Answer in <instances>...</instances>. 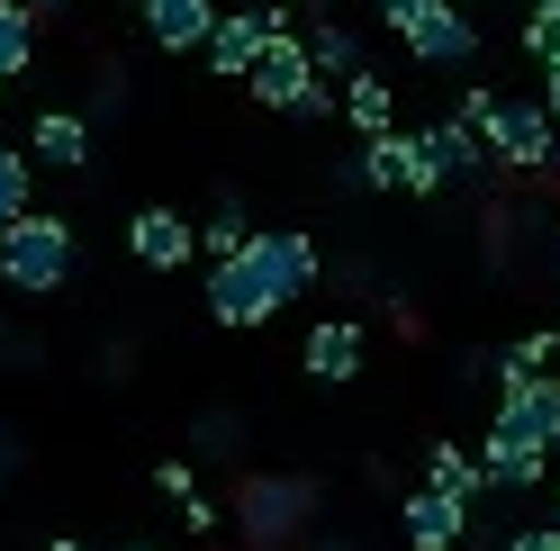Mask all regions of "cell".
<instances>
[{
    "instance_id": "ac0fdd59",
    "label": "cell",
    "mask_w": 560,
    "mask_h": 551,
    "mask_svg": "<svg viewBox=\"0 0 560 551\" xmlns=\"http://www.w3.org/2000/svg\"><path fill=\"white\" fill-rule=\"evenodd\" d=\"M37 63V10L27 0H0V82H19Z\"/></svg>"
},
{
    "instance_id": "d6986e66",
    "label": "cell",
    "mask_w": 560,
    "mask_h": 551,
    "mask_svg": "<svg viewBox=\"0 0 560 551\" xmlns=\"http://www.w3.org/2000/svg\"><path fill=\"white\" fill-rule=\"evenodd\" d=\"M307 55H317V73H335V82L362 73V37H353V27H335V19L307 27Z\"/></svg>"
},
{
    "instance_id": "836d02e7",
    "label": "cell",
    "mask_w": 560,
    "mask_h": 551,
    "mask_svg": "<svg viewBox=\"0 0 560 551\" xmlns=\"http://www.w3.org/2000/svg\"><path fill=\"white\" fill-rule=\"evenodd\" d=\"M46 551H91V542H46Z\"/></svg>"
},
{
    "instance_id": "7c38bea8",
    "label": "cell",
    "mask_w": 560,
    "mask_h": 551,
    "mask_svg": "<svg viewBox=\"0 0 560 551\" xmlns=\"http://www.w3.org/2000/svg\"><path fill=\"white\" fill-rule=\"evenodd\" d=\"M136 10H145V37L163 46V55H199L208 37H218V0H136Z\"/></svg>"
},
{
    "instance_id": "4dcf8cb0",
    "label": "cell",
    "mask_w": 560,
    "mask_h": 551,
    "mask_svg": "<svg viewBox=\"0 0 560 551\" xmlns=\"http://www.w3.org/2000/svg\"><path fill=\"white\" fill-rule=\"evenodd\" d=\"M27 10H82V0H27Z\"/></svg>"
},
{
    "instance_id": "5b68a950",
    "label": "cell",
    "mask_w": 560,
    "mask_h": 551,
    "mask_svg": "<svg viewBox=\"0 0 560 551\" xmlns=\"http://www.w3.org/2000/svg\"><path fill=\"white\" fill-rule=\"evenodd\" d=\"M479 453H560V380H534V389H498V425H488Z\"/></svg>"
},
{
    "instance_id": "7402d4cb",
    "label": "cell",
    "mask_w": 560,
    "mask_h": 551,
    "mask_svg": "<svg viewBox=\"0 0 560 551\" xmlns=\"http://www.w3.org/2000/svg\"><path fill=\"white\" fill-rule=\"evenodd\" d=\"M479 461H488V489H542V470H551L542 453H479Z\"/></svg>"
},
{
    "instance_id": "ba28073f",
    "label": "cell",
    "mask_w": 560,
    "mask_h": 551,
    "mask_svg": "<svg viewBox=\"0 0 560 551\" xmlns=\"http://www.w3.org/2000/svg\"><path fill=\"white\" fill-rule=\"evenodd\" d=\"M407 55H416V63H434V73H462V63L479 55V19L462 10V0H434V10L407 27Z\"/></svg>"
},
{
    "instance_id": "52a82bcc",
    "label": "cell",
    "mask_w": 560,
    "mask_h": 551,
    "mask_svg": "<svg viewBox=\"0 0 560 551\" xmlns=\"http://www.w3.org/2000/svg\"><path fill=\"white\" fill-rule=\"evenodd\" d=\"M262 99V109H280V118H299V99L317 91V55H307V27H280V37L262 46V63H254V82H244Z\"/></svg>"
},
{
    "instance_id": "9c48e42d",
    "label": "cell",
    "mask_w": 560,
    "mask_h": 551,
    "mask_svg": "<svg viewBox=\"0 0 560 551\" xmlns=\"http://www.w3.org/2000/svg\"><path fill=\"white\" fill-rule=\"evenodd\" d=\"M127 254L145 262V271H190L199 226H190L182 209H136V218H127Z\"/></svg>"
},
{
    "instance_id": "277c9868",
    "label": "cell",
    "mask_w": 560,
    "mask_h": 551,
    "mask_svg": "<svg viewBox=\"0 0 560 551\" xmlns=\"http://www.w3.org/2000/svg\"><path fill=\"white\" fill-rule=\"evenodd\" d=\"M488 154H498V172H551L560 163V118L542 109V99H498V118H488Z\"/></svg>"
},
{
    "instance_id": "4fadbf2b",
    "label": "cell",
    "mask_w": 560,
    "mask_h": 551,
    "mask_svg": "<svg viewBox=\"0 0 560 551\" xmlns=\"http://www.w3.org/2000/svg\"><path fill=\"white\" fill-rule=\"evenodd\" d=\"M27 154H37L46 172H82V163H91V118H82V109H37Z\"/></svg>"
},
{
    "instance_id": "44dd1931",
    "label": "cell",
    "mask_w": 560,
    "mask_h": 551,
    "mask_svg": "<svg viewBox=\"0 0 560 551\" xmlns=\"http://www.w3.org/2000/svg\"><path fill=\"white\" fill-rule=\"evenodd\" d=\"M254 235H262V226H254V218H244L235 199H226V209H218V218L199 226V254H208V262H235L244 245H254Z\"/></svg>"
},
{
    "instance_id": "8992f818",
    "label": "cell",
    "mask_w": 560,
    "mask_h": 551,
    "mask_svg": "<svg viewBox=\"0 0 560 551\" xmlns=\"http://www.w3.org/2000/svg\"><path fill=\"white\" fill-rule=\"evenodd\" d=\"M280 27H299L280 0H244V10H226V19H218V37L199 46V55H208V73H218V82H254V63H262V46L280 37Z\"/></svg>"
},
{
    "instance_id": "e575fe53",
    "label": "cell",
    "mask_w": 560,
    "mask_h": 551,
    "mask_svg": "<svg viewBox=\"0 0 560 551\" xmlns=\"http://www.w3.org/2000/svg\"><path fill=\"white\" fill-rule=\"evenodd\" d=\"M118 551H163V542H118Z\"/></svg>"
},
{
    "instance_id": "484cf974",
    "label": "cell",
    "mask_w": 560,
    "mask_h": 551,
    "mask_svg": "<svg viewBox=\"0 0 560 551\" xmlns=\"http://www.w3.org/2000/svg\"><path fill=\"white\" fill-rule=\"evenodd\" d=\"M335 109H343V82H335V73H317V91L299 99V118H335Z\"/></svg>"
},
{
    "instance_id": "f546056e",
    "label": "cell",
    "mask_w": 560,
    "mask_h": 551,
    "mask_svg": "<svg viewBox=\"0 0 560 551\" xmlns=\"http://www.w3.org/2000/svg\"><path fill=\"white\" fill-rule=\"evenodd\" d=\"M10 470H19V443H10V434H0V479H10Z\"/></svg>"
},
{
    "instance_id": "f1b7e54d",
    "label": "cell",
    "mask_w": 560,
    "mask_h": 551,
    "mask_svg": "<svg viewBox=\"0 0 560 551\" xmlns=\"http://www.w3.org/2000/svg\"><path fill=\"white\" fill-rule=\"evenodd\" d=\"M542 109H551V118H560V73H542Z\"/></svg>"
},
{
    "instance_id": "30bf717a",
    "label": "cell",
    "mask_w": 560,
    "mask_h": 551,
    "mask_svg": "<svg viewBox=\"0 0 560 551\" xmlns=\"http://www.w3.org/2000/svg\"><path fill=\"white\" fill-rule=\"evenodd\" d=\"M299 371H307L317 389H353V380H362V326H353V317L307 326V343H299Z\"/></svg>"
},
{
    "instance_id": "8fae6325",
    "label": "cell",
    "mask_w": 560,
    "mask_h": 551,
    "mask_svg": "<svg viewBox=\"0 0 560 551\" xmlns=\"http://www.w3.org/2000/svg\"><path fill=\"white\" fill-rule=\"evenodd\" d=\"M398 534H407V551H452V542L470 534V497L407 489V506H398Z\"/></svg>"
},
{
    "instance_id": "cb8c5ba5",
    "label": "cell",
    "mask_w": 560,
    "mask_h": 551,
    "mask_svg": "<svg viewBox=\"0 0 560 551\" xmlns=\"http://www.w3.org/2000/svg\"><path fill=\"white\" fill-rule=\"evenodd\" d=\"M118 109H127V63H109L100 91H91V118H118Z\"/></svg>"
},
{
    "instance_id": "83f0119b",
    "label": "cell",
    "mask_w": 560,
    "mask_h": 551,
    "mask_svg": "<svg viewBox=\"0 0 560 551\" xmlns=\"http://www.w3.org/2000/svg\"><path fill=\"white\" fill-rule=\"evenodd\" d=\"M506 551H560V515H551V525H524Z\"/></svg>"
},
{
    "instance_id": "4316f807",
    "label": "cell",
    "mask_w": 560,
    "mask_h": 551,
    "mask_svg": "<svg viewBox=\"0 0 560 551\" xmlns=\"http://www.w3.org/2000/svg\"><path fill=\"white\" fill-rule=\"evenodd\" d=\"M425 10H434V0H380V27H398V37H407V27L425 19Z\"/></svg>"
},
{
    "instance_id": "1f68e13d",
    "label": "cell",
    "mask_w": 560,
    "mask_h": 551,
    "mask_svg": "<svg viewBox=\"0 0 560 551\" xmlns=\"http://www.w3.org/2000/svg\"><path fill=\"white\" fill-rule=\"evenodd\" d=\"M551 281H560V226H551Z\"/></svg>"
},
{
    "instance_id": "5bb4252c",
    "label": "cell",
    "mask_w": 560,
    "mask_h": 551,
    "mask_svg": "<svg viewBox=\"0 0 560 551\" xmlns=\"http://www.w3.org/2000/svg\"><path fill=\"white\" fill-rule=\"evenodd\" d=\"M551 362H560V335H515L498 362H479L498 389H534V380H551Z\"/></svg>"
},
{
    "instance_id": "e0dca14e",
    "label": "cell",
    "mask_w": 560,
    "mask_h": 551,
    "mask_svg": "<svg viewBox=\"0 0 560 551\" xmlns=\"http://www.w3.org/2000/svg\"><path fill=\"white\" fill-rule=\"evenodd\" d=\"M343 118H353L362 136H389V127H398V91H389V82H380L371 63H362V73L343 82Z\"/></svg>"
},
{
    "instance_id": "2e32d148",
    "label": "cell",
    "mask_w": 560,
    "mask_h": 551,
    "mask_svg": "<svg viewBox=\"0 0 560 551\" xmlns=\"http://www.w3.org/2000/svg\"><path fill=\"white\" fill-rule=\"evenodd\" d=\"M425 489H443V497H470V506H479V489H488V461H479V453H462V443H425Z\"/></svg>"
},
{
    "instance_id": "d4e9b609",
    "label": "cell",
    "mask_w": 560,
    "mask_h": 551,
    "mask_svg": "<svg viewBox=\"0 0 560 551\" xmlns=\"http://www.w3.org/2000/svg\"><path fill=\"white\" fill-rule=\"evenodd\" d=\"M154 489H163L172 506H190V497H199V479H190V461H154Z\"/></svg>"
},
{
    "instance_id": "ffe728a7",
    "label": "cell",
    "mask_w": 560,
    "mask_h": 551,
    "mask_svg": "<svg viewBox=\"0 0 560 551\" xmlns=\"http://www.w3.org/2000/svg\"><path fill=\"white\" fill-rule=\"evenodd\" d=\"M27 199H37V154L0 145V226H19V218H27Z\"/></svg>"
},
{
    "instance_id": "3957f363",
    "label": "cell",
    "mask_w": 560,
    "mask_h": 551,
    "mask_svg": "<svg viewBox=\"0 0 560 551\" xmlns=\"http://www.w3.org/2000/svg\"><path fill=\"white\" fill-rule=\"evenodd\" d=\"M307 506H317V489L307 479H244V497H235V525H244V542L254 551H290L299 542V525H307Z\"/></svg>"
},
{
    "instance_id": "9a60e30c",
    "label": "cell",
    "mask_w": 560,
    "mask_h": 551,
    "mask_svg": "<svg viewBox=\"0 0 560 551\" xmlns=\"http://www.w3.org/2000/svg\"><path fill=\"white\" fill-rule=\"evenodd\" d=\"M425 145L443 154V172H452V181H488V172H498V154H488V136H479V127H462V118L425 127Z\"/></svg>"
},
{
    "instance_id": "6da1fadb",
    "label": "cell",
    "mask_w": 560,
    "mask_h": 551,
    "mask_svg": "<svg viewBox=\"0 0 560 551\" xmlns=\"http://www.w3.org/2000/svg\"><path fill=\"white\" fill-rule=\"evenodd\" d=\"M307 281H317V245H307L299 226H262L235 262H208V317L235 326V335H254V326H271Z\"/></svg>"
},
{
    "instance_id": "603a6c76",
    "label": "cell",
    "mask_w": 560,
    "mask_h": 551,
    "mask_svg": "<svg viewBox=\"0 0 560 551\" xmlns=\"http://www.w3.org/2000/svg\"><path fill=\"white\" fill-rule=\"evenodd\" d=\"M524 55H534L542 73H560V10H524Z\"/></svg>"
},
{
    "instance_id": "7a4b0ae2",
    "label": "cell",
    "mask_w": 560,
    "mask_h": 551,
    "mask_svg": "<svg viewBox=\"0 0 560 551\" xmlns=\"http://www.w3.org/2000/svg\"><path fill=\"white\" fill-rule=\"evenodd\" d=\"M73 281V218L27 209L19 226H0V290L10 298H55Z\"/></svg>"
},
{
    "instance_id": "8d00e7d4",
    "label": "cell",
    "mask_w": 560,
    "mask_h": 551,
    "mask_svg": "<svg viewBox=\"0 0 560 551\" xmlns=\"http://www.w3.org/2000/svg\"><path fill=\"white\" fill-rule=\"evenodd\" d=\"M470 10H479V0H470Z\"/></svg>"
},
{
    "instance_id": "d590c367",
    "label": "cell",
    "mask_w": 560,
    "mask_h": 551,
    "mask_svg": "<svg viewBox=\"0 0 560 551\" xmlns=\"http://www.w3.org/2000/svg\"><path fill=\"white\" fill-rule=\"evenodd\" d=\"M551 515H560V489H551Z\"/></svg>"
},
{
    "instance_id": "d6a6232c",
    "label": "cell",
    "mask_w": 560,
    "mask_h": 551,
    "mask_svg": "<svg viewBox=\"0 0 560 551\" xmlns=\"http://www.w3.org/2000/svg\"><path fill=\"white\" fill-rule=\"evenodd\" d=\"M515 10H560V0H515Z\"/></svg>"
}]
</instances>
